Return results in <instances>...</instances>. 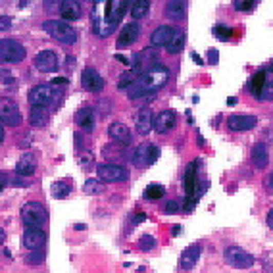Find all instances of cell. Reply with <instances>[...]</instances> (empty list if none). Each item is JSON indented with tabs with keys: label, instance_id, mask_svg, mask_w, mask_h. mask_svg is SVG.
<instances>
[{
	"label": "cell",
	"instance_id": "cell-1",
	"mask_svg": "<svg viewBox=\"0 0 273 273\" xmlns=\"http://www.w3.org/2000/svg\"><path fill=\"white\" fill-rule=\"evenodd\" d=\"M167 79H169V69L166 66H152L150 69H146L143 75L136 77L135 83L131 85L129 89V99H141L144 94H152V92H156L158 89H162L164 85L167 83Z\"/></svg>",
	"mask_w": 273,
	"mask_h": 273
},
{
	"label": "cell",
	"instance_id": "cell-2",
	"mask_svg": "<svg viewBox=\"0 0 273 273\" xmlns=\"http://www.w3.org/2000/svg\"><path fill=\"white\" fill-rule=\"evenodd\" d=\"M43 29H45L52 38H56L58 43H62V45H75L77 33L68 22H60V20H48V22L43 23Z\"/></svg>",
	"mask_w": 273,
	"mask_h": 273
},
{
	"label": "cell",
	"instance_id": "cell-3",
	"mask_svg": "<svg viewBox=\"0 0 273 273\" xmlns=\"http://www.w3.org/2000/svg\"><path fill=\"white\" fill-rule=\"evenodd\" d=\"M48 220V212L41 202H27L22 208V221L27 227H43Z\"/></svg>",
	"mask_w": 273,
	"mask_h": 273
},
{
	"label": "cell",
	"instance_id": "cell-4",
	"mask_svg": "<svg viewBox=\"0 0 273 273\" xmlns=\"http://www.w3.org/2000/svg\"><path fill=\"white\" fill-rule=\"evenodd\" d=\"M223 260H225V264H229L231 267H237V269H248L256 264V258L250 252L243 250L241 246H227L223 250Z\"/></svg>",
	"mask_w": 273,
	"mask_h": 273
},
{
	"label": "cell",
	"instance_id": "cell-5",
	"mask_svg": "<svg viewBox=\"0 0 273 273\" xmlns=\"http://www.w3.org/2000/svg\"><path fill=\"white\" fill-rule=\"evenodd\" d=\"M0 60L8 64H20L25 60V48L22 43H17L14 38H2L0 41Z\"/></svg>",
	"mask_w": 273,
	"mask_h": 273
},
{
	"label": "cell",
	"instance_id": "cell-6",
	"mask_svg": "<svg viewBox=\"0 0 273 273\" xmlns=\"http://www.w3.org/2000/svg\"><path fill=\"white\" fill-rule=\"evenodd\" d=\"M198 162H190L187 169H185V175H183V183H185V194L189 198V204H187V210H192V206L198 202L197 198V189H198Z\"/></svg>",
	"mask_w": 273,
	"mask_h": 273
},
{
	"label": "cell",
	"instance_id": "cell-7",
	"mask_svg": "<svg viewBox=\"0 0 273 273\" xmlns=\"http://www.w3.org/2000/svg\"><path fill=\"white\" fill-rule=\"evenodd\" d=\"M160 156V148L152 143H143L136 146L135 154H133V164L136 167H148L152 166Z\"/></svg>",
	"mask_w": 273,
	"mask_h": 273
},
{
	"label": "cell",
	"instance_id": "cell-8",
	"mask_svg": "<svg viewBox=\"0 0 273 273\" xmlns=\"http://www.w3.org/2000/svg\"><path fill=\"white\" fill-rule=\"evenodd\" d=\"M54 99H56V91L52 89L50 83L37 85L29 92V104L35 108H46L48 104H52Z\"/></svg>",
	"mask_w": 273,
	"mask_h": 273
},
{
	"label": "cell",
	"instance_id": "cell-9",
	"mask_svg": "<svg viewBox=\"0 0 273 273\" xmlns=\"http://www.w3.org/2000/svg\"><path fill=\"white\" fill-rule=\"evenodd\" d=\"M96 173H99L100 181H106V183H122L127 181V169L123 166H115V164H100L96 166Z\"/></svg>",
	"mask_w": 273,
	"mask_h": 273
},
{
	"label": "cell",
	"instance_id": "cell-10",
	"mask_svg": "<svg viewBox=\"0 0 273 273\" xmlns=\"http://www.w3.org/2000/svg\"><path fill=\"white\" fill-rule=\"evenodd\" d=\"M0 122L10 127H17L22 123V112L14 100L0 99Z\"/></svg>",
	"mask_w": 273,
	"mask_h": 273
},
{
	"label": "cell",
	"instance_id": "cell-11",
	"mask_svg": "<svg viewBox=\"0 0 273 273\" xmlns=\"http://www.w3.org/2000/svg\"><path fill=\"white\" fill-rule=\"evenodd\" d=\"M22 243L27 250H41L46 243V233L41 227H27L22 235Z\"/></svg>",
	"mask_w": 273,
	"mask_h": 273
},
{
	"label": "cell",
	"instance_id": "cell-12",
	"mask_svg": "<svg viewBox=\"0 0 273 273\" xmlns=\"http://www.w3.org/2000/svg\"><path fill=\"white\" fill-rule=\"evenodd\" d=\"M127 12V2L125 0H110L106 2V12H104V23L115 27L122 22V17Z\"/></svg>",
	"mask_w": 273,
	"mask_h": 273
},
{
	"label": "cell",
	"instance_id": "cell-13",
	"mask_svg": "<svg viewBox=\"0 0 273 273\" xmlns=\"http://www.w3.org/2000/svg\"><path fill=\"white\" fill-rule=\"evenodd\" d=\"M35 68L43 73H52L58 69V56L54 50H41L35 56Z\"/></svg>",
	"mask_w": 273,
	"mask_h": 273
},
{
	"label": "cell",
	"instance_id": "cell-14",
	"mask_svg": "<svg viewBox=\"0 0 273 273\" xmlns=\"http://www.w3.org/2000/svg\"><path fill=\"white\" fill-rule=\"evenodd\" d=\"M81 85H83V89H87V91L100 92L102 89H104L106 81H104V79L100 77V73L96 71V69L85 68L83 73H81Z\"/></svg>",
	"mask_w": 273,
	"mask_h": 273
},
{
	"label": "cell",
	"instance_id": "cell-15",
	"mask_svg": "<svg viewBox=\"0 0 273 273\" xmlns=\"http://www.w3.org/2000/svg\"><path fill=\"white\" fill-rule=\"evenodd\" d=\"M108 135L112 136V141H115L120 146H129L131 141H133V135H131L129 127L122 122L110 123V127H108Z\"/></svg>",
	"mask_w": 273,
	"mask_h": 273
},
{
	"label": "cell",
	"instance_id": "cell-16",
	"mask_svg": "<svg viewBox=\"0 0 273 273\" xmlns=\"http://www.w3.org/2000/svg\"><path fill=\"white\" fill-rule=\"evenodd\" d=\"M256 123H258V118H256V115L235 114V115H229L227 127L231 131H250L256 127Z\"/></svg>",
	"mask_w": 273,
	"mask_h": 273
},
{
	"label": "cell",
	"instance_id": "cell-17",
	"mask_svg": "<svg viewBox=\"0 0 273 273\" xmlns=\"http://www.w3.org/2000/svg\"><path fill=\"white\" fill-rule=\"evenodd\" d=\"M135 127H136V133H139V135H148V133H150V129L154 127V114H152V108L143 106L141 110H139L136 120H135Z\"/></svg>",
	"mask_w": 273,
	"mask_h": 273
},
{
	"label": "cell",
	"instance_id": "cell-18",
	"mask_svg": "<svg viewBox=\"0 0 273 273\" xmlns=\"http://www.w3.org/2000/svg\"><path fill=\"white\" fill-rule=\"evenodd\" d=\"M141 35V25L135 22L127 23L125 27H122V33H120V37H118V48H125V46H131L135 43L136 38Z\"/></svg>",
	"mask_w": 273,
	"mask_h": 273
},
{
	"label": "cell",
	"instance_id": "cell-19",
	"mask_svg": "<svg viewBox=\"0 0 273 273\" xmlns=\"http://www.w3.org/2000/svg\"><path fill=\"white\" fill-rule=\"evenodd\" d=\"M175 123H177V114L173 110H164L154 118V129L156 133H167L173 129Z\"/></svg>",
	"mask_w": 273,
	"mask_h": 273
},
{
	"label": "cell",
	"instance_id": "cell-20",
	"mask_svg": "<svg viewBox=\"0 0 273 273\" xmlns=\"http://www.w3.org/2000/svg\"><path fill=\"white\" fill-rule=\"evenodd\" d=\"M35 169H37V158L31 152H25L15 164V175H20V177H29L35 173Z\"/></svg>",
	"mask_w": 273,
	"mask_h": 273
},
{
	"label": "cell",
	"instance_id": "cell-21",
	"mask_svg": "<svg viewBox=\"0 0 273 273\" xmlns=\"http://www.w3.org/2000/svg\"><path fill=\"white\" fill-rule=\"evenodd\" d=\"M200 252H202V246L200 244H190L187 246L181 254V260H179V264H181L183 269H192V267L198 264V258H200Z\"/></svg>",
	"mask_w": 273,
	"mask_h": 273
},
{
	"label": "cell",
	"instance_id": "cell-22",
	"mask_svg": "<svg viewBox=\"0 0 273 273\" xmlns=\"http://www.w3.org/2000/svg\"><path fill=\"white\" fill-rule=\"evenodd\" d=\"M81 4L75 0H64L60 4V15L64 22H75L81 17Z\"/></svg>",
	"mask_w": 273,
	"mask_h": 273
},
{
	"label": "cell",
	"instance_id": "cell-23",
	"mask_svg": "<svg viewBox=\"0 0 273 273\" xmlns=\"http://www.w3.org/2000/svg\"><path fill=\"white\" fill-rule=\"evenodd\" d=\"M175 27L171 25H160L156 31H152L150 35V45L152 46H167V43L173 37Z\"/></svg>",
	"mask_w": 273,
	"mask_h": 273
},
{
	"label": "cell",
	"instance_id": "cell-24",
	"mask_svg": "<svg viewBox=\"0 0 273 273\" xmlns=\"http://www.w3.org/2000/svg\"><path fill=\"white\" fill-rule=\"evenodd\" d=\"M264 85H266V69H260L248 81V92H250L254 99H262V91H264Z\"/></svg>",
	"mask_w": 273,
	"mask_h": 273
},
{
	"label": "cell",
	"instance_id": "cell-25",
	"mask_svg": "<svg viewBox=\"0 0 273 273\" xmlns=\"http://www.w3.org/2000/svg\"><path fill=\"white\" fill-rule=\"evenodd\" d=\"M252 164L258 169H264L269 164V154H267V148L264 143L254 144V148H252Z\"/></svg>",
	"mask_w": 273,
	"mask_h": 273
},
{
	"label": "cell",
	"instance_id": "cell-26",
	"mask_svg": "<svg viewBox=\"0 0 273 273\" xmlns=\"http://www.w3.org/2000/svg\"><path fill=\"white\" fill-rule=\"evenodd\" d=\"M75 123L83 131H92V127H94V112H92L91 108H81V110H77Z\"/></svg>",
	"mask_w": 273,
	"mask_h": 273
},
{
	"label": "cell",
	"instance_id": "cell-27",
	"mask_svg": "<svg viewBox=\"0 0 273 273\" xmlns=\"http://www.w3.org/2000/svg\"><path fill=\"white\" fill-rule=\"evenodd\" d=\"M185 10H187V4L185 2H179V0H171L167 2L166 8H164V14L169 17V20H183L185 17Z\"/></svg>",
	"mask_w": 273,
	"mask_h": 273
},
{
	"label": "cell",
	"instance_id": "cell-28",
	"mask_svg": "<svg viewBox=\"0 0 273 273\" xmlns=\"http://www.w3.org/2000/svg\"><path fill=\"white\" fill-rule=\"evenodd\" d=\"M183 46H185V33L179 29L173 31V37H171V41L167 43V52L169 54H179L183 50Z\"/></svg>",
	"mask_w": 273,
	"mask_h": 273
},
{
	"label": "cell",
	"instance_id": "cell-29",
	"mask_svg": "<svg viewBox=\"0 0 273 273\" xmlns=\"http://www.w3.org/2000/svg\"><path fill=\"white\" fill-rule=\"evenodd\" d=\"M29 123L33 125V127H43V125L46 123V112H45V108H35V106H31Z\"/></svg>",
	"mask_w": 273,
	"mask_h": 273
},
{
	"label": "cell",
	"instance_id": "cell-30",
	"mask_svg": "<svg viewBox=\"0 0 273 273\" xmlns=\"http://www.w3.org/2000/svg\"><path fill=\"white\" fill-rule=\"evenodd\" d=\"M148 10H150V2H148V0H139V2H133V4H131V15H133L135 20L144 17V15L148 14Z\"/></svg>",
	"mask_w": 273,
	"mask_h": 273
},
{
	"label": "cell",
	"instance_id": "cell-31",
	"mask_svg": "<svg viewBox=\"0 0 273 273\" xmlns=\"http://www.w3.org/2000/svg\"><path fill=\"white\" fill-rule=\"evenodd\" d=\"M50 190H52L54 198H66V197H69V192H71V185H69L68 181H56V183H52Z\"/></svg>",
	"mask_w": 273,
	"mask_h": 273
},
{
	"label": "cell",
	"instance_id": "cell-32",
	"mask_svg": "<svg viewBox=\"0 0 273 273\" xmlns=\"http://www.w3.org/2000/svg\"><path fill=\"white\" fill-rule=\"evenodd\" d=\"M144 200H160L162 197H166V189L162 185H148L143 192Z\"/></svg>",
	"mask_w": 273,
	"mask_h": 273
},
{
	"label": "cell",
	"instance_id": "cell-33",
	"mask_svg": "<svg viewBox=\"0 0 273 273\" xmlns=\"http://www.w3.org/2000/svg\"><path fill=\"white\" fill-rule=\"evenodd\" d=\"M83 190L87 194H100V192H104V185L99 179H87L83 185Z\"/></svg>",
	"mask_w": 273,
	"mask_h": 273
},
{
	"label": "cell",
	"instance_id": "cell-34",
	"mask_svg": "<svg viewBox=\"0 0 273 273\" xmlns=\"http://www.w3.org/2000/svg\"><path fill=\"white\" fill-rule=\"evenodd\" d=\"M43 262H45V252L43 250H29L27 258H25L27 266H41Z\"/></svg>",
	"mask_w": 273,
	"mask_h": 273
},
{
	"label": "cell",
	"instance_id": "cell-35",
	"mask_svg": "<svg viewBox=\"0 0 273 273\" xmlns=\"http://www.w3.org/2000/svg\"><path fill=\"white\" fill-rule=\"evenodd\" d=\"M139 248L143 252H150L156 248V239L152 235H143L139 239Z\"/></svg>",
	"mask_w": 273,
	"mask_h": 273
},
{
	"label": "cell",
	"instance_id": "cell-36",
	"mask_svg": "<svg viewBox=\"0 0 273 273\" xmlns=\"http://www.w3.org/2000/svg\"><path fill=\"white\" fill-rule=\"evenodd\" d=\"M213 33H216V37L221 38V41H227L231 35H233V29L229 27V25H223V23H218L216 27H213Z\"/></svg>",
	"mask_w": 273,
	"mask_h": 273
},
{
	"label": "cell",
	"instance_id": "cell-37",
	"mask_svg": "<svg viewBox=\"0 0 273 273\" xmlns=\"http://www.w3.org/2000/svg\"><path fill=\"white\" fill-rule=\"evenodd\" d=\"M135 79H136V77L133 75L131 71H127V73H125V75H123L122 79L118 81V89H120V91H127L131 85L135 83Z\"/></svg>",
	"mask_w": 273,
	"mask_h": 273
},
{
	"label": "cell",
	"instance_id": "cell-38",
	"mask_svg": "<svg viewBox=\"0 0 273 273\" xmlns=\"http://www.w3.org/2000/svg\"><path fill=\"white\" fill-rule=\"evenodd\" d=\"M256 6H258V2H256V0H237V2H235V8H237V10H241V12L254 10Z\"/></svg>",
	"mask_w": 273,
	"mask_h": 273
},
{
	"label": "cell",
	"instance_id": "cell-39",
	"mask_svg": "<svg viewBox=\"0 0 273 273\" xmlns=\"http://www.w3.org/2000/svg\"><path fill=\"white\" fill-rule=\"evenodd\" d=\"M94 162V156H92V152L91 150H83L81 154H79V164L83 167H89Z\"/></svg>",
	"mask_w": 273,
	"mask_h": 273
},
{
	"label": "cell",
	"instance_id": "cell-40",
	"mask_svg": "<svg viewBox=\"0 0 273 273\" xmlns=\"http://www.w3.org/2000/svg\"><path fill=\"white\" fill-rule=\"evenodd\" d=\"M262 99L273 100V79L266 81V85H264V91H262Z\"/></svg>",
	"mask_w": 273,
	"mask_h": 273
},
{
	"label": "cell",
	"instance_id": "cell-41",
	"mask_svg": "<svg viewBox=\"0 0 273 273\" xmlns=\"http://www.w3.org/2000/svg\"><path fill=\"white\" fill-rule=\"evenodd\" d=\"M14 27V22L10 15H0V31H10Z\"/></svg>",
	"mask_w": 273,
	"mask_h": 273
},
{
	"label": "cell",
	"instance_id": "cell-42",
	"mask_svg": "<svg viewBox=\"0 0 273 273\" xmlns=\"http://www.w3.org/2000/svg\"><path fill=\"white\" fill-rule=\"evenodd\" d=\"M0 81H2L4 85L14 83V73H12V71H8V69H0Z\"/></svg>",
	"mask_w": 273,
	"mask_h": 273
},
{
	"label": "cell",
	"instance_id": "cell-43",
	"mask_svg": "<svg viewBox=\"0 0 273 273\" xmlns=\"http://www.w3.org/2000/svg\"><path fill=\"white\" fill-rule=\"evenodd\" d=\"M164 210H166V213H179V204L175 200H167Z\"/></svg>",
	"mask_w": 273,
	"mask_h": 273
},
{
	"label": "cell",
	"instance_id": "cell-44",
	"mask_svg": "<svg viewBox=\"0 0 273 273\" xmlns=\"http://www.w3.org/2000/svg\"><path fill=\"white\" fill-rule=\"evenodd\" d=\"M208 62H210V64H213V66L220 62V52H218L216 48H210V50H208Z\"/></svg>",
	"mask_w": 273,
	"mask_h": 273
},
{
	"label": "cell",
	"instance_id": "cell-45",
	"mask_svg": "<svg viewBox=\"0 0 273 273\" xmlns=\"http://www.w3.org/2000/svg\"><path fill=\"white\" fill-rule=\"evenodd\" d=\"M99 108H100V114L102 115L110 114V110H112V106H110V100H100Z\"/></svg>",
	"mask_w": 273,
	"mask_h": 273
},
{
	"label": "cell",
	"instance_id": "cell-46",
	"mask_svg": "<svg viewBox=\"0 0 273 273\" xmlns=\"http://www.w3.org/2000/svg\"><path fill=\"white\" fill-rule=\"evenodd\" d=\"M69 81L66 79V77H54V79H50V85H68Z\"/></svg>",
	"mask_w": 273,
	"mask_h": 273
},
{
	"label": "cell",
	"instance_id": "cell-47",
	"mask_svg": "<svg viewBox=\"0 0 273 273\" xmlns=\"http://www.w3.org/2000/svg\"><path fill=\"white\" fill-rule=\"evenodd\" d=\"M267 225H269V229H273V208L267 212Z\"/></svg>",
	"mask_w": 273,
	"mask_h": 273
},
{
	"label": "cell",
	"instance_id": "cell-48",
	"mask_svg": "<svg viewBox=\"0 0 273 273\" xmlns=\"http://www.w3.org/2000/svg\"><path fill=\"white\" fill-rule=\"evenodd\" d=\"M144 220H146V216H144V213H136V216H135L136 223H141V221H144Z\"/></svg>",
	"mask_w": 273,
	"mask_h": 273
},
{
	"label": "cell",
	"instance_id": "cell-49",
	"mask_svg": "<svg viewBox=\"0 0 273 273\" xmlns=\"http://www.w3.org/2000/svg\"><path fill=\"white\" fill-rule=\"evenodd\" d=\"M4 136H6V131H4V127L0 125V144L4 143Z\"/></svg>",
	"mask_w": 273,
	"mask_h": 273
},
{
	"label": "cell",
	"instance_id": "cell-50",
	"mask_svg": "<svg viewBox=\"0 0 273 273\" xmlns=\"http://www.w3.org/2000/svg\"><path fill=\"white\" fill-rule=\"evenodd\" d=\"M192 58H194V62H197L198 66H202V64H204V62L200 60V56H198V54H194V52H192Z\"/></svg>",
	"mask_w": 273,
	"mask_h": 273
},
{
	"label": "cell",
	"instance_id": "cell-51",
	"mask_svg": "<svg viewBox=\"0 0 273 273\" xmlns=\"http://www.w3.org/2000/svg\"><path fill=\"white\" fill-rule=\"evenodd\" d=\"M173 235H179L181 233V225H173V231H171Z\"/></svg>",
	"mask_w": 273,
	"mask_h": 273
},
{
	"label": "cell",
	"instance_id": "cell-52",
	"mask_svg": "<svg viewBox=\"0 0 273 273\" xmlns=\"http://www.w3.org/2000/svg\"><path fill=\"white\" fill-rule=\"evenodd\" d=\"M4 239H6V233H4V229L0 227V244L4 243Z\"/></svg>",
	"mask_w": 273,
	"mask_h": 273
},
{
	"label": "cell",
	"instance_id": "cell-53",
	"mask_svg": "<svg viewBox=\"0 0 273 273\" xmlns=\"http://www.w3.org/2000/svg\"><path fill=\"white\" fill-rule=\"evenodd\" d=\"M227 104H229V106H235V104H237V99H235V96L227 99Z\"/></svg>",
	"mask_w": 273,
	"mask_h": 273
},
{
	"label": "cell",
	"instance_id": "cell-54",
	"mask_svg": "<svg viewBox=\"0 0 273 273\" xmlns=\"http://www.w3.org/2000/svg\"><path fill=\"white\" fill-rule=\"evenodd\" d=\"M115 58H118V60H120V62H123V64H129V60H127V58H125V56H120V54H118V56H115Z\"/></svg>",
	"mask_w": 273,
	"mask_h": 273
},
{
	"label": "cell",
	"instance_id": "cell-55",
	"mask_svg": "<svg viewBox=\"0 0 273 273\" xmlns=\"http://www.w3.org/2000/svg\"><path fill=\"white\" fill-rule=\"evenodd\" d=\"M264 273H273V267L269 266V264H266V269H264Z\"/></svg>",
	"mask_w": 273,
	"mask_h": 273
},
{
	"label": "cell",
	"instance_id": "cell-56",
	"mask_svg": "<svg viewBox=\"0 0 273 273\" xmlns=\"http://www.w3.org/2000/svg\"><path fill=\"white\" fill-rule=\"evenodd\" d=\"M269 185L273 187V171H271V175H269Z\"/></svg>",
	"mask_w": 273,
	"mask_h": 273
},
{
	"label": "cell",
	"instance_id": "cell-57",
	"mask_svg": "<svg viewBox=\"0 0 273 273\" xmlns=\"http://www.w3.org/2000/svg\"><path fill=\"white\" fill-rule=\"evenodd\" d=\"M269 71H271V73H273V62H271V64H269Z\"/></svg>",
	"mask_w": 273,
	"mask_h": 273
},
{
	"label": "cell",
	"instance_id": "cell-58",
	"mask_svg": "<svg viewBox=\"0 0 273 273\" xmlns=\"http://www.w3.org/2000/svg\"><path fill=\"white\" fill-rule=\"evenodd\" d=\"M0 190H2V181H0Z\"/></svg>",
	"mask_w": 273,
	"mask_h": 273
}]
</instances>
